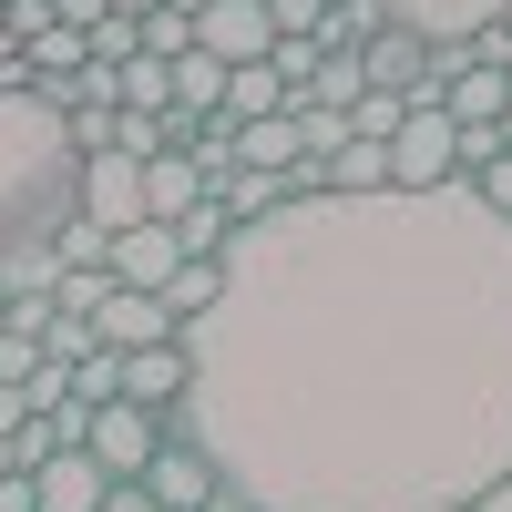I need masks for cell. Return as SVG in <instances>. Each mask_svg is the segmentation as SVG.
<instances>
[{
    "label": "cell",
    "instance_id": "cell-24",
    "mask_svg": "<svg viewBox=\"0 0 512 512\" xmlns=\"http://www.w3.org/2000/svg\"><path fill=\"white\" fill-rule=\"evenodd\" d=\"M472 195H482V205H492V216H502V226H512V154H502V164H492V175H482V185H472Z\"/></svg>",
    "mask_w": 512,
    "mask_h": 512
},
{
    "label": "cell",
    "instance_id": "cell-22",
    "mask_svg": "<svg viewBox=\"0 0 512 512\" xmlns=\"http://www.w3.org/2000/svg\"><path fill=\"white\" fill-rule=\"evenodd\" d=\"M267 11H277V31H287V41H297V31H318V21H328V11H338V0H267Z\"/></svg>",
    "mask_w": 512,
    "mask_h": 512
},
{
    "label": "cell",
    "instance_id": "cell-27",
    "mask_svg": "<svg viewBox=\"0 0 512 512\" xmlns=\"http://www.w3.org/2000/svg\"><path fill=\"white\" fill-rule=\"evenodd\" d=\"M0 512H41V492H31V472H21V482H0Z\"/></svg>",
    "mask_w": 512,
    "mask_h": 512
},
{
    "label": "cell",
    "instance_id": "cell-15",
    "mask_svg": "<svg viewBox=\"0 0 512 512\" xmlns=\"http://www.w3.org/2000/svg\"><path fill=\"white\" fill-rule=\"evenodd\" d=\"M226 82H236V72H226V62L195 41V52L175 62V103H185V113H226Z\"/></svg>",
    "mask_w": 512,
    "mask_h": 512
},
{
    "label": "cell",
    "instance_id": "cell-23",
    "mask_svg": "<svg viewBox=\"0 0 512 512\" xmlns=\"http://www.w3.org/2000/svg\"><path fill=\"white\" fill-rule=\"evenodd\" d=\"M472 62H482V72H512V21H492V31L472 41Z\"/></svg>",
    "mask_w": 512,
    "mask_h": 512
},
{
    "label": "cell",
    "instance_id": "cell-20",
    "mask_svg": "<svg viewBox=\"0 0 512 512\" xmlns=\"http://www.w3.org/2000/svg\"><path fill=\"white\" fill-rule=\"evenodd\" d=\"M400 123H410V103H400V93H369V103L349 113V134H359V144H400Z\"/></svg>",
    "mask_w": 512,
    "mask_h": 512
},
{
    "label": "cell",
    "instance_id": "cell-10",
    "mask_svg": "<svg viewBox=\"0 0 512 512\" xmlns=\"http://www.w3.org/2000/svg\"><path fill=\"white\" fill-rule=\"evenodd\" d=\"M93 338H103V349H175L185 318L164 308V297H144V287H113V308L93 318Z\"/></svg>",
    "mask_w": 512,
    "mask_h": 512
},
{
    "label": "cell",
    "instance_id": "cell-4",
    "mask_svg": "<svg viewBox=\"0 0 512 512\" xmlns=\"http://www.w3.org/2000/svg\"><path fill=\"white\" fill-rule=\"evenodd\" d=\"M164 441H175V431H164L154 410H134V400H113V410H93V441H82V451H93V461H103L113 482H144Z\"/></svg>",
    "mask_w": 512,
    "mask_h": 512
},
{
    "label": "cell",
    "instance_id": "cell-14",
    "mask_svg": "<svg viewBox=\"0 0 512 512\" xmlns=\"http://www.w3.org/2000/svg\"><path fill=\"white\" fill-rule=\"evenodd\" d=\"M216 297H226V256H185V267H175V287H164V308L195 328L205 308H216Z\"/></svg>",
    "mask_w": 512,
    "mask_h": 512
},
{
    "label": "cell",
    "instance_id": "cell-25",
    "mask_svg": "<svg viewBox=\"0 0 512 512\" xmlns=\"http://www.w3.org/2000/svg\"><path fill=\"white\" fill-rule=\"evenodd\" d=\"M52 11H62L72 31H103V21H123V11H113V0H52Z\"/></svg>",
    "mask_w": 512,
    "mask_h": 512
},
{
    "label": "cell",
    "instance_id": "cell-13",
    "mask_svg": "<svg viewBox=\"0 0 512 512\" xmlns=\"http://www.w3.org/2000/svg\"><path fill=\"white\" fill-rule=\"evenodd\" d=\"M205 195H216V185H205L195 154H154V164H144V216H154V226H185Z\"/></svg>",
    "mask_w": 512,
    "mask_h": 512
},
{
    "label": "cell",
    "instance_id": "cell-11",
    "mask_svg": "<svg viewBox=\"0 0 512 512\" xmlns=\"http://www.w3.org/2000/svg\"><path fill=\"white\" fill-rule=\"evenodd\" d=\"M175 267H185V236H175V226H134V236H113V287L164 297V287H175Z\"/></svg>",
    "mask_w": 512,
    "mask_h": 512
},
{
    "label": "cell",
    "instance_id": "cell-18",
    "mask_svg": "<svg viewBox=\"0 0 512 512\" xmlns=\"http://www.w3.org/2000/svg\"><path fill=\"white\" fill-rule=\"evenodd\" d=\"M175 236H185V256H226V246H236V216H226V195H205V205H195V216H185Z\"/></svg>",
    "mask_w": 512,
    "mask_h": 512
},
{
    "label": "cell",
    "instance_id": "cell-26",
    "mask_svg": "<svg viewBox=\"0 0 512 512\" xmlns=\"http://www.w3.org/2000/svg\"><path fill=\"white\" fill-rule=\"evenodd\" d=\"M103 512H164V502H154L144 482H113V502H103Z\"/></svg>",
    "mask_w": 512,
    "mask_h": 512
},
{
    "label": "cell",
    "instance_id": "cell-21",
    "mask_svg": "<svg viewBox=\"0 0 512 512\" xmlns=\"http://www.w3.org/2000/svg\"><path fill=\"white\" fill-rule=\"evenodd\" d=\"M52 21H62V11H52V0H11V21H0V31H11V41H21V52H31V41H41V31H52Z\"/></svg>",
    "mask_w": 512,
    "mask_h": 512
},
{
    "label": "cell",
    "instance_id": "cell-3",
    "mask_svg": "<svg viewBox=\"0 0 512 512\" xmlns=\"http://www.w3.org/2000/svg\"><path fill=\"white\" fill-rule=\"evenodd\" d=\"M451 185H461V123L441 103H410L390 144V195H451Z\"/></svg>",
    "mask_w": 512,
    "mask_h": 512
},
{
    "label": "cell",
    "instance_id": "cell-8",
    "mask_svg": "<svg viewBox=\"0 0 512 512\" xmlns=\"http://www.w3.org/2000/svg\"><path fill=\"white\" fill-rule=\"evenodd\" d=\"M390 21L420 31L431 52H461V41H482L492 21H512V0H390Z\"/></svg>",
    "mask_w": 512,
    "mask_h": 512
},
{
    "label": "cell",
    "instance_id": "cell-9",
    "mask_svg": "<svg viewBox=\"0 0 512 512\" xmlns=\"http://www.w3.org/2000/svg\"><path fill=\"white\" fill-rule=\"evenodd\" d=\"M185 390H195V359H185V338H175V349H123V400H134V410L175 420V410H185Z\"/></svg>",
    "mask_w": 512,
    "mask_h": 512
},
{
    "label": "cell",
    "instance_id": "cell-19",
    "mask_svg": "<svg viewBox=\"0 0 512 512\" xmlns=\"http://www.w3.org/2000/svg\"><path fill=\"white\" fill-rule=\"evenodd\" d=\"M195 41H205V31H195L185 11H144V52H154V62H185Z\"/></svg>",
    "mask_w": 512,
    "mask_h": 512
},
{
    "label": "cell",
    "instance_id": "cell-1",
    "mask_svg": "<svg viewBox=\"0 0 512 512\" xmlns=\"http://www.w3.org/2000/svg\"><path fill=\"white\" fill-rule=\"evenodd\" d=\"M164 420L226 512H472L512 472V226L451 195H297L236 226Z\"/></svg>",
    "mask_w": 512,
    "mask_h": 512
},
{
    "label": "cell",
    "instance_id": "cell-31",
    "mask_svg": "<svg viewBox=\"0 0 512 512\" xmlns=\"http://www.w3.org/2000/svg\"><path fill=\"white\" fill-rule=\"evenodd\" d=\"M502 154H512V113H502Z\"/></svg>",
    "mask_w": 512,
    "mask_h": 512
},
{
    "label": "cell",
    "instance_id": "cell-28",
    "mask_svg": "<svg viewBox=\"0 0 512 512\" xmlns=\"http://www.w3.org/2000/svg\"><path fill=\"white\" fill-rule=\"evenodd\" d=\"M472 512H512V472H502V482H492V492H482Z\"/></svg>",
    "mask_w": 512,
    "mask_h": 512
},
{
    "label": "cell",
    "instance_id": "cell-12",
    "mask_svg": "<svg viewBox=\"0 0 512 512\" xmlns=\"http://www.w3.org/2000/svg\"><path fill=\"white\" fill-rule=\"evenodd\" d=\"M31 492H41V512H103L113 502V472H103L93 451H62V461L31 472Z\"/></svg>",
    "mask_w": 512,
    "mask_h": 512
},
{
    "label": "cell",
    "instance_id": "cell-7",
    "mask_svg": "<svg viewBox=\"0 0 512 512\" xmlns=\"http://www.w3.org/2000/svg\"><path fill=\"white\" fill-rule=\"evenodd\" d=\"M195 31H205V52H216L226 72H246V62H277V41H287L267 0H216V11H205Z\"/></svg>",
    "mask_w": 512,
    "mask_h": 512
},
{
    "label": "cell",
    "instance_id": "cell-5",
    "mask_svg": "<svg viewBox=\"0 0 512 512\" xmlns=\"http://www.w3.org/2000/svg\"><path fill=\"white\" fill-rule=\"evenodd\" d=\"M144 492H154L164 512H226V472H216V451H205V441H164L154 472H144Z\"/></svg>",
    "mask_w": 512,
    "mask_h": 512
},
{
    "label": "cell",
    "instance_id": "cell-29",
    "mask_svg": "<svg viewBox=\"0 0 512 512\" xmlns=\"http://www.w3.org/2000/svg\"><path fill=\"white\" fill-rule=\"evenodd\" d=\"M164 11H185V21H205V11H216V0H164Z\"/></svg>",
    "mask_w": 512,
    "mask_h": 512
},
{
    "label": "cell",
    "instance_id": "cell-16",
    "mask_svg": "<svg viewBox=\"0 0 512 512\" xmlns=\"http://www.w3.org/2000/svg\"><path fill=\"white\" fill-rule=\"evenodd\" d=\"M328 195H390V144H349V154H328Z\"/></svg>",
    "mask_w": 512,
    "mask_h": 512
},
{
    "label": "cell",
    "instance_id": "cell-17",
    "mask_svg": "<svg viewBox=\"0 0 512 512\" xmlns=\"http://www.w3.org/2000/svg\"><path fill=\"white\" fill-rule=\"evenodd\" d=\"M72 400H82V410H113V400H123V349H93V359H82V369H72Z\"/></svg>",
    "mask_w": 512,
    "mask_h": 512
},
{
    "label": "cell",
    "instance_id": "cell-6",
    "mask_svg": "<svg viewBox=\"0 0 512 512\" xmlns=\"http://www.w3.org/2000/svg\"><path fill=\"white\" fill-rule=\"evenodd\" d=\"M82 216H93L103 236L154 226V216H144V164H134V154H93V164H82Z\"/></svg>",
    "mask_w": 512,
    "mask_h": 512
},
{
    "label": "cell",
    "instance_id": "cell-30",
    "mask_svg": "<svg viewBox=\"0 0 512 512\" xmlns=\"http://www.w3.org/2000/svg\"><path fill=\"white\" fill-rule=\"evenodd\" d=\"M0 482H21V451H11V441H0Z\"/></svg>",
    "mask_w": 512,
    "mask_h": 512
},
{
    "label": "cell",
    "instance_id": "cell-2",
    "mask_svg": "<svg viewBox=\"0 0 512 512\" xmlns=\"http://www.w3.org/2000/svg\"><path fill=\"white\" fill-rule=\"evenodd\" d=\"M82 216V144L52 93H0V256L62 246Z\"/></svg>",
    "mask_w": 512,
    "mask_h": 512
},
{
    "label": "cell",
    "instance_id": "cell-32",
    "mask_svg": "<svg viewBox=\"0 0 512 512\" xmlns=\"http://www.w3.org/2000/svg\"><path fill=\"white\" fill-rule=\"evenodd\" d=\"M0 21H11V0H0Z\"/></svg>",
    "mask_w": 512,
    "mask_h": 512
}]
</instances>
